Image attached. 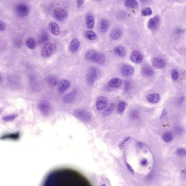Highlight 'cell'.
I'll return each mask as SVG.
<instances>
[{"label":"cell","mask_w":186,"mask_h":186,"mask_svg":"<svg viewBox=\"0 0 186 186\" xmlns=\"http://www.w3.org/2000/svg\"><path fill=\"white\" fill-rule=\"evenodd\" d=\"M6 29V25L5 23L0 20V31H4Z\"/></svg>","instance_id":"41"},{"label":"cell","mask_w":186,"mask_h":186,"mask_svg":"<svg viewBox=\"0 0 186 186\" xmlns=\"http://www.w3.org/2000/svg\"><path fill=\"white\" fill-rule=\"evenodd\" d=\"M167 114V110H166V109H164L163 112H162L161 115L160 116V119H163L164 117L166 115V114Z\"/></svg>","instance_id":"43"},{"label":"cell","mask_w":186,"mask_h":186,"mask_svg":"<svg viewBox=\"0 0 186 186\" xmlns=\"http://www.w3.org/2000/svg\"><path fill=\"white\" fill-rule=\"evenodd\" d=\"M160 20V16L158 15H156L151 18L148 22L147 25L148 28L150 30H154L157 27Z\"/></svg>","instance_id":"10"},{"label":"cell","mask_w":186,"mask_h":186,"mask_svg":"<svg viewBox=\"0 0 186 186\" xmlns=\"http://www.w3.org/2000/svg\"><path fill=\"white\" fill-rule=\"evenodd\" d=\"M26 44L29 48L33 50H34L37 46L35 40L32 37L27 39L26 41Z\"/></svg>","instance_id":"28"},{"label":"cell","mask_w":186,"mask_h":186,"mask_svg":"<svg viewBox=\"0 0 186 186\" xmlns=\"http://www.w3.org/2000/svg\"><path fill=\"white\" fill-rule=\"evenodd\" d=\"M80 46V43L79 40L74 38L71 40L69 45V50L71 52L75 53L77 51Z\"/></svg>","instance_id":"13"},{"label":"cell","mask_w":186,"mask_h":186,"mask_svg":"<svg viewBox=\"0 0 186 186\" xmlns=\"http://www.w3.org/2000/svg\"><path fill=\"white\" fill-rule=\"evenodd\" d=\"M15 10L18 16L24 17L29 14L30 12V8L26 4L22 3L16 5Z\"/></svg>","instance_id":"4"},{"label":"cell","mask_w":186,"mask_h":186,"mask_svg":"<svg viewBox=\"0 0 186 186\" xmlns=\"http://www.w3.org/2000/svg\"><path fill=\"white\" fill-rule=\"evenodd\" d=\"M16 117V115L14 114L4 116L2 117V120L5 121H12Z\"/></svg>","instance_id":"32"},{"label":"cell","mask_w":186,"mask_h":186,"mask_svg":"<svg viewBox=\"0 0 186 186\" xmlns=\"http://www.w3.org/2000/svg\"><path fill=\"white\" fill-rule=\"evenodd\" d=\"M76 114L78 117L83 121H89L91 119V116L89 113L86 111L78 110L76 112Z\"/></svg>","instance_id":"19"},{"label":"cell","mask_w":186,"mask_h":186,"mask_svg":"<svg viewBox=\"0 0 186 186\" xmlns=\"http://www.w3.org/2000/svg\"><path fill=\"white\" fill-rule=\"evenodd\" d=\"M162 138L165 142H169L172 140L173 136L170 133L166 132L162 135Z\"/></svg>","instance_id":"29"},{"label":"cell","mask_w":186,"mask_h":186,"mask_svg":"<svg viewBox=\"0 0 186 186\" xmlns=\"http://www.w3.org/2000/svg\"><path fill=\"white\" fill-rule=\"evenodd\" d=\"M70 83L67 80L63 79L61 80L59 83L58 89L60 93H62L69 88Z\"/></svg>","instance_id":"15"},{"label":"cell","mask_w":186,"mask_h":186,"mask_svg":"<svg viewBox=\"0 0 186 186\" xmlns=\"http://www.w3.org/2000/svg\"><path fill=\"white\" fill-rule=\"evenodd\" d=\"M110 26V23L106 19H102L100 24V30L102 33H105L107 31Z\"/></svg>","instance_id":"25"},{"label":"cell","mask_w":186,"mask_h":186,"mask_svg":"<svg viewBox=\"0 0 186 186\" xmlns=\"http://www.w3.org/2000/svg\"><path fill=\"white\" fill-rule=\"evenodd\" d=\"M20 134L19 132L14 133L5 134L2 136L0 138V139L2 140H18L20 138Z\"/></svg>","instance_id":"14"},{"label":"cell","mask_w":186,"mask_h":186,"mask_svg":"<svg viewBox=\"0 0 186 186\" xmlns=\"http://www.w3.org/2000/svg\"><path fill=\"white\" fill-rule=\"evenodd\" d=\"M179 74L178 71L177 69H174L172 70L171 76L172 79L173 80H177L179 78Z\"/></svg>","instance_id":"34"},{"label":"cell","mask_w":186,"mask_h":186,"mask_svg":"<svg viewBox=\"0 0 186 186\" xmlns=\"http://www.w3.org/2000/svg\"><path fill=\"white\" fill-rule=\"evenodd\" d=\"M124 5L127 7L136 9L138 7V2L135 0H127L124 2Z\"/></svg>","instance_id":"27"},{"label":"cell","mask_w":186,"mask_h":186,"mask_svg":"<svg viewBox=\"0 0 186 186\" xmlns=\"http://www.w3.org/2000/svg\"><path fill=\"white\" fill-rule=\"evenodd\" d=\"M130 139V138L129 137H127L126 138H124L122 141H121V142H120L119 145V148H120V149H122L123 147L124 144L125 142H127Z\"/></svg>","instance_id":"39"},{"label":"cell","mask_w":186,"mask_h":186,"mask_svg":"<svg viewBox=\"0 0 186 186\" xmlns=\"http://www.w3.org/2000/svg\"><path fill=\"white\" fill-rule=\"evenodd\" d=\"M76 91H74L66 95L64 98V101L66 103H71L74 100L76 94Z\"/></svg>","instance_id":"26"},{"label":"cell","mask_w":186,"mask_h":186,"mask_svg":"<svg viewBox=\"0 0 186 186\" xmlns=\"http://www.w3.org/2000/svg\"><path fill=\"white\" fill-rule=\"evenodd\" d=\"M84 36L87 39L91 41L96 40L97 37L96 33L92 30H87L85 31Z\"/></svg>","instance_id":"23"},{"label":"cell","mask_w":186,"mask_h":186,"mask_svg":"<svg viewBox=\"0 0 186 186\" xmlns=\"http://www.w3.org/2000/svg\"><path fill=\"white\" fill-rule=\"evenodd\" d=\"M42 186H92L87 179L76 170L62 168L47 175Z\"/></svg>","instance_id":"1"},{"label":"cell","mask_w":186,"mask_h":186,"mask_svg":"<svg viewBox=\"0 0 186 186\" xmlns=\"http://www.w3.org/2000/svg\"><path fill=\"white\" fill-rule=\"evenodd\" d=\"M160 96L157 93L148 95L146 97V100L148 101L152 104L158 103L160 100Z\"/></svg>","instance_id":"20"},{"label":"cell","mask_w":186,"mask_h":186,"mask_svg":"<svg viewBox=\"0 0 186 186\" xmlns=\"http://www.w3.org/2000/svg\"><path fill=\"white\" fill-rule=\"evenodd\" d=\"M141 72L142 75L146 77L152 76L154 74L153 70L148 65H145L142 67L141 70Z\"/></svg>","instance_id":"18"},{"label":"cell","mask_w":186,"mask_h":186,"mask_svg":"<svg viewBox=\"0 0 186 186\" xmlns=\"http://www.w3.org/2000/svg\"><path fill=\"white\" fill-rule=\"evenodd\" d=\"M181 174H182V177L183 178V179H185H185H186L185 170H182Z\"/></svg>","instance_id":"46"},{"label":"cell","mask_w":186,"mask_h":186,"mask_svg":"<svg viewBox=\"0 0 186 186\" xmlns=\"http://www.w3.org/2000/svg\"><path fill=\"white\" fill-rule=\"evenodd\" d=\"M1 76H0V81H1Z\"/></svg>","instance_id":"48"},{"label":"cell","mask_w":186,"mask_h":186,"mask_svg":"<svg viewBox=\"0 0 186 186\" xmlns=\"http://www.w3.org/2000/svg\"><path fill=\"white\" fill-rule=\"evenodd\" d=\"M139 114L138 111L136 110H133L129 114V117L133 119H137L138 117Z\"/></svg>","instance_id":"36"},{"label":"cell","mask_w":186,"mask_h":186,"mask_svg":"<svg viewBox=\"0 0 186 186\" xmlns=\"http://www.w3.org/2000/svg\"><path fill=\"white\" fill-rule=\"evenodd\" d=\"M115 108L114 104L113 103H112L110 106H109L108 107L107 109H106L105 110L103 113V114L105 116H108L111 114L112 113L113 111Z\"/></svg>","instance_id":"31"},{"label":"cell","mask_w":186,"mask_h":186,"mask_svg":"<svg viewBox=\"0 0 186 186\" xmlns=\"http://www.w3.org/2000/svg\"><path fill=\"white\" fill-rule=\"evenodd\" d=\"M148 163V161L146 159H144L141 161L140 164L142 166H146Z\"/></svg>","instance_id":"42"},{"label":"cell","mask_w":186,"mask_h":186,"mask_svg":"<svg viewBox=\"0 0 186 186\" xmlns=\"http://www.w3.org/2000/svg\"><path fill=\"white\" fill-rule=\"evenodd\" d=\"M130 58L132 62L137 64L141 63L143 60V55L137 50H134L131 52Z\"/></svg>","instance_id":"7"},{"label":"cell","mask_w":186,"mask_h":186,"mask_svg":"<svg viewBox=\"0 0 186 186\" xmlns=\"http://www.w3.org/2000/svg\"><path fill=\"white\" fill-rule=\"evenodd\" d=\"M68 12L63 8H58L53 11L52 15L54 17L59 21H63L67 17Z\"/></svg>","instance_id":"5"},{"label":"cell","mask_w":186,"mask_h":186,"mask_svg":"<svg viewBox=\"0 0 186 186\" xmlns=\"http://www.w3.org/2000/svg\"><path fill=\"white\" fill-rule=\"evenodd\" d=\"M99 71L97 68L92 67L89 69L87 80L89 84H92L97 79L99 74Z\"/></svg>","instance_id":"6"},{"label":"cell","mask_w":186,"mask_h":186,"mask_svg":"<svg viewBox=\"0 0 186 186\" xmlns=\"http://www.w3.org/2000/svg\"><path fill=\"white\" fill-rule=\"evenodd\" d=\"M126 166L127 168H128V170H129V171L131 172V173H135V171H134V170H133V169L132 166H130V165L128 163L126 164Z\"/></svg>","instance_id":"44"},{"label":"cell","mask_w":186,"mask_h":186,"mask_svg":"<svg viewBox=\"0 0 186 186\" xmlns=\"http://www.w3.org/2000/svg\"><path fill=\"white\" fill-rule=\"evenodd\" d=\"M176 153L179 156H184L186 154V151L185 149L183 148H179L176 151Z\"/></svg>","instance_id":"37"},{"label":"cell","mask_w":186,"mask_h":186,"mask_svg":"<svg viewBox=\"0 0 186 186\" xmlns=\"http://www.w3.org/2000/svg\"><path fill=\"white\" fill-rule=\"evenodd\" d=\"M152 11L150 8L147 7L142 11V14L144 16H149L152 14Z\"/></svg>","instance_id":"33"},{"label":"cell","mask_w":186,"mask_h":186,"mask_svg":"<svg viewBox=\"0 0 186 186\" xmlns=\"http://www.w3.org/2000/svg\"><path fill=\"white\" fill-rule=\"evenodd\" d=\"M114 52L118 56L123 57L126 55V51L124 47L121 46H117L114 47Z\"/></svg>","instance_id":"22"},{"label":"cell","mask_w":186,"mask_h":186,"mask_svg":"<svg viewBox=\"0 0 186 186\" xmlns=\"http://www.w3.org/2000/svg\"><path fill=\"white\" fill-rule=\"evenodd\" d=\"M120 72L123 75L125 76H131L133 74L134 68L129 64H124L121 66Z\"/></svg>","instance_id":"8"},{"label":"cell","mask_w":186,"mask_h":186,"mask_svg":"<svg viewBox=\"0 0 186 186\" xmlns=\"http://www.w3.org/2000/svg\"><path fill=\"white\" fill-rule=\"evenodd\" d=\"M122 34V31L121 29L119 28L114 29L110 32V38L113 40H117L121 37Z\"/></svg>","instance_id":"16"},{"label":"cell","mask_w":186,"mask_h":186,"mask_svg":"<svg viewBox=\"0 0 186 186\" xmlns=\"http://www.w3.org/2000/svg\"><path fill=\"white\" fill-rule=\"evenodd\" d=\"M48 34L47 33H44L42 35L41 37V41L42 42H45L48 40Z\"/></svg>","instance_id":"40"},{"label":"cell","mask_w":186,"mask_h":186,"mask_svg":"<svg viewBox=\"0 0 186 186\" xmlns=\"http://www.w3.org/2000/svg\"><path fill=\"white\" fill-rule=\"evenodd\" d=\"M126 106L125 102H120L119 103L117 108V112L118 114H121L125 110Z\"/></svg>","instance_id":"30"},{"label":"cell","mask_w":186,"mask_h":186,"mask_svg":"<svg viewBox=\"0 0 186 186\" xmlns=\"http://www.w3.org/2000/svg\"><path fill=\"white\" fill-rule=\"evenodd\" d=\"M122 81L121 80L117 78H113L110 80L108 84L110 87L113 88H118L121 86Z\"/></svg>","instance_id":"24"},{"label":"cell","mask_w":186,"mask_h":186,"mask_svg":"<svg viewBox=\"0 0 186 186\" xmlns=\"http://www.w3.org/2000/svg\"><path fill=\"white\" fill-rule=\"evenodd\" d=\"M48 83L52 86H54L57 84V80L54 77L51 76L48 78L47 80Z\"/></svg>","instance_id":"35"},{"label":"cell","mask_w":186,"mask_h":186,"mask_svg":"<svg viewBox=\"0 0 186 186\" xmlns=\"http://www.w3.org/2000/svg\"><path fill=\"white\" fill-rule=\"evenodd\" d=\"M95 23L94 16L91 14H89L86 17V25L88 28L91 29L94 27Z\"/></svg>","instance_id":"17"},{"label":"cell","mask_w":186,"mask_h":186,"mask_svg":"<svg viewBox=\"0 0 186 186\" xmlns=\"http://www.w3.org/2000/svg\"><path fill=\"white\" fill-rule=\"evenodd\" d=\"M56 46L53 43L46 44L42 48L41 54L44 58H48L54 54L57 51Z\"/></svg>","instance_id":"3"},{"label":"cell","mask_w":186,"mask_h":186,"mask_svg":"<svg viewBox=\"0 0 186 186\" xmlns=\"http://www.w3.org/2000/svg\"><path fill=\"white\" fill-rule=\"evenodd\" d=\"M38 108L40 111L45 115L48 114L50 110V107L48 104L45 102H42L38 105Z\"/></svg>","instance_id":"21"},{"label":"cell","mask_w":186,"mask_h":186,"mask_svg":"<svg viewBox=\"0 0 186 186\" xmlns=\"http://www.w3.org/2000/svg\"><path fill=\"white\" fill-rule=\"evenodd\" d=\"M108 104V99L104 96H100L97 99L96 104V108L98 110H104Z\"/></svg>","instance_id":"9"},{"label":"cell","mask_w":186,"mask_h":186,"mask_svg":"<svg viewBox=\"0 0 186 186\" xmlns=\"http://www.w3.org/2000/svg\"><path fill=\"white\" fill-rule=\"evenodd\" d=\"M152 63L153 66L158 69H162L166 66V62L163 59L156 57L152 60Z\"/></svg>","instance_id":"11"},{"label":"cell","mask_w":186,"mask_h":186,"mask_svg":"<svg viewBox=\"0 0 186 186\" xmlns=\"http://www.w3.org/2000/svg\"><path fill=\"white\" fill-rule=\"evenodd\" d=\"M130 88H131L130 82L128 81H125L124 82V89L125 91H128L129 90Z\"/></svg>","instance_id":"38"},{"label":"cell","mask_w":186,"mask_h":186,"mask_svg":"<svg viewBox=\"0 0 186 186\" xmlns=\"http://www.w3.org/2000/svg\"><path fill=\"white\" fill-rule=\"evenodd\" d=\"M85 57L88 61L99 64H103L106 61V57L104 55L93 50H88L86 53Z\"/></svg>","instance_id":"2"},{"label":"cell","mask_w":186,"mask_h":186,"mask_svg":"<svg viewBox=\"0 0 186 186\" xmlns=\"http://www.w3.org/2000/svg\"><path fill=\"white\" fill-rule=\"evenodd\" d=\"M84 1V0H78L76 1L77 5L78 7H80L83 4Z\"/></svg>","instance_id":"45"},{"label":"cell","mask_w":186,"mask_h":186,"mask_svg":"<svg viewBox=\"0 0 186 186\" xmlns=\"http://www.w3.org/2000/svg\"><path fill=\"white\" fill-rule=\"evenodd\" d=\"M136 146L139 149H141L143 147V144L141 142H138L136 143Z\"/></svg>","instance_id":"47"},{"label":"cell","mask_w":186,"mask_h":186,"mask_svg":"<svg viewBox=\"0 0 186 186\" xmlns=\"http://www.w3.org/2000/svg\"><path fill=\"white\" fill-rule=\"evenodd\" d=\"M48 29L50 33L54 35L57 36L60 33L59 26L56 22H50L48 24Z\"/></svg>","instance_id":"12"}]
</instances>
